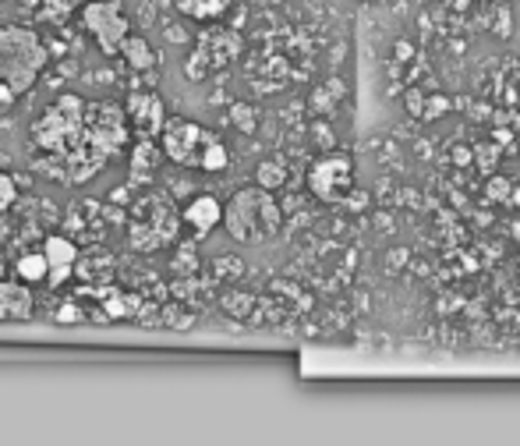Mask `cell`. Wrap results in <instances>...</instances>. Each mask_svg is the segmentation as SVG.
Wrapping results in <instances>:
<instances>
[{
  "instance_id": "7402d4cb",
  "label": "cell",
  "mask_w": 520,
  "mask_h": 446,
  "mask_svg": "<svg viewBox=\"0 0 520 446\" xmlns=\"http://www.w3.org/2000/svg\"><path fill=\"white\" fill-rule=\"evenodd\" d=\"M85 0H43V18L50 22H68L71 11H79Z\"/></svg>"
},
{
  "instance_id": "7c38bea8",
  "label": "cell",
  "mask_w": 520,
  "mask_h": 446,
  "mask_svg": "<svg viewBox=\"0 0 520 446\" xmlns=\"http://www.w3.org/2000/svg\"><path fill=\"white\" fill-rule=\"evenodd\" d=\"M36 312V298L22 280H0V323H29Z\"/></svg>"
},
{
  "instance_id": "9a60e30c",
  "label": "cell",
  "mask_w": 520,
  "mask_h": 446,
  "mask_svg": "<svg viewBox=\"0 0 520 446\" xmlns=\"http://www.w3.org/2000/svg\"><path fill=\"white\" fill-rule=\"evenodd\" d=\"M118 57L128 61V68H131V71H153V68H156V50L142 40V36H131V33L120 40Z\"/></svg>"
},
{
  "instance_id": "44dd1931",
  "label": "cell",
  "mask_w": 520,
  "mask_h": 446,
  "mask_svg": "<svg viewBox=\"0 0 520 446\" xmlns=\"http://www.w3.org/2000/svg\"><path fill=\"white\" fill-rule=\"evenodd\" d=\"M255 181H259V188H280L283 181H287V166L280 160H266L259 163V170H255Z\"/></svg>"
},
{
  "instance_id": "603a6c76",
  "label": "cell",
  "mask_w": 520,
  "mask_h": 446,
  "mask_svg": "<svg viewBox=\"0 0 520 446\" xmlns=\"http://www.w3.org/2000/svg\"><path fill=\"white\" fill-rule=\"evenodd\" d=\"M18 199V185H14V177L11 174H4L0 170V209H11Z\"/></svg>"
},
{
  "instance_id": "4fadbf2b",
  "label": "cell",
  "mask_w": 520,
  "mask_h": 446,
  "mask_svg": "<svg viewBox=\"0 0 520 446\" xmlns=\"http://www.w3.org/2000/svg\"><path fill=\"white\" fill-rule=\"evenodd\" d=\"M160 157L163 149L149 138V135H142L138 142H135V149H131V166H128V181L131 185H146L153 174H156V166H160Z\"/></svg>"
},
{
  "instance_id": "52a82bcc",
  "label": "cell",
  "mask_w": 520,
  "mask_h": 446,
  "mask_svg": "<svg viewBox=\"0 0 520 446\" xmlns=\"http://www.w3.org/2000/svg\"><path fill=\"white\" fill-rule=\"evenodd\" d=\"M160 149L166 160L181 163V166H199L202 149L216 138L209 128H202L195 121H184V118H166L160 128Z\"/></svg>"
},
{
  "instance_id": "7a4b0ae2",
  "label": "cell",
  "mask_w": 520,
  "mask_h": 446,
  "mask_svg": "<svg viewBox=\"0 0 520 446\" xmlns=\"http://www.w3.org/2000/svg\"><path fill=\"white\" fill-rule=\"evenodd\" d=\"M220 223L227 227V234L241 244L269 242L277 238L283 227V213L269 188H241L231 203L223 205Z\"/></svg>"
},
{
  "instance_id": "cb8c5ba5",
  "label": "cell",
  "mask_w": 520,
  "mask_h": 446,
  "mask_svg": "<svg viewBox=\"0 0 520 446\" xmlns=\"http://www.w3.org/2000/svg\"><path fill=\"white\" fill-rule=\"evenodd\" d=\"M234 118H238V128L241 131H251V128H255V124H251V110H244V107H234Z\"/></svg>"
},
{
  "instance_id": "5b68a950",
  "label": "cell",
  "mask_w": 520,
  "mask_h": 446,
  "mask_svg": "<svg viewBox=\"0 0 520 446\" xmlns=\"http://www.w3.org/2000/svg\"><path fill=\"white\" fill-rule=\"evenodd\" d=\"M241 50H244V40H241L234 29L213 25V29L202 33L199 43H195V50H192V57L184 61V75L192 81L209 79V75L231 68V64L241 57Z\"/></svg>"
},
{
  "instance_id": "ba28073f",
  "label": "cell",
  "mask_w": 520,
  "mask_h": 446,
  "mask_svg": "<svg viewBox=\"0 0 520 446\" xmlns=\"http://www.w3.org/2000/svg\"><path fill=\"white\" fill-rule=\"evenodd\" d=\"M85 131H89L92 146L107 157H118L131 142V124H128L124 107L118 103H85Z\"/></svg>"
},
{
  "instance_id": "9c48e42d",
  "label": "cell",
  "mask_w": 520,
  "mask_h": 446,
  "mask_svg": "<svg viewBox=\"0 0 520 446\" xmlns=\"http://www.w3.org/2000/svg\"><path fill=\"white\" fill-rule=\"evenodd\" d=\"M308 188L322 203H344L355 188V160L347 153H329L308 170Z\"/></svg>"
},
{
  "instance_id": "6da1fadb",
  "label": "cell",
  "mask_w": 520,
  "mask_h": 446,
  "mask_svg": "<svg viewBox=\"0 0 520 446\" xmlns=\"http://www.w3.org/2000/svg\"><path fill=\"white\" fill-rule=\"evenodd\" d=\"M33 146L46 157H64V153L92 146V138L85 131V100L75 96V92H64L61 100H53L40 114V121L33 124Z\"/></svg>"
},
{
  "instance_id": "277c9868",
  "label": "cell",
  "mask_w": 520,
  "mask_h": 446,
  "mask_svg": "<svg viewBox=\"0 0 520 446\" xmlns=\"http://www.w3.org/2000/svg\"><path fill=\"white\" fill-rule=\"evenodd\" d=\"M177 227H181L177 209L166 203L163 195H146L142 203L131 209L128 244L135 251H160V248L177 242Z\"/></svg>"
},
{
  "instance_id": "ac0fdd59",
  "label": "cell",
  "mask_w": 520,
  "mask_h": 446,
  "mask_svg": "<svg viewBox=\"0 0 520 446\" xmlns=\"http://www.w3.org/2000/svg\"><path fill=\"white\" fill-rule=\"evenodd\" d=\"M75 273H79L89 287L110 284V277H114V270H110V259H107V255H99V259H81V262H75Z\"/></svg>"
},
{
  "instance_id": "5bb4252c",
  "label": "cell",
  "mask_w": 520,
  "mask_h": 446,
  "mask_svg": "<svg viewBox=\"0 0 520 446\" xmlns=\"http://www.w3.org/2000/svg\"><path fill=\"white\" fill-rule=\"evenodd\" d=\"M220 216H223V205L216 203L213 195H199V199H192L188 209H184V220H188L199 234H209V231L220 223Z\"/></svg>"
},
{
  "instance_id": "e0dca14e",
  "label": "cell",
  "mask_w": 520,
  "mask_h": 446,
  "mask_svg": "<svg viewBox=\"0 0 520 446\" xmlns=\"http://www.w3.org/2000/svg\"><path fill=\"white\" fill-rule=\"evenodd\" d=\"M96 298H103V308H107V316H114V319H131L142 305H138V298L135 294H124V290H99Z\"/></svg>"
},
{
  "instance_id": "3957f363",
  "label": "cell",
  "mask_w": 520,
  "mask_h": 446,
  "mask_svg": "<svg viewBox=\"0 0 520 446\" xmlns=\"http://www.w3.org/2000/svg\"><path fill=\"white\" fill-rule=\"evenodd\" d=\"M50 61V50L25 25H0V85L25 96Z\"/></svg>"
},
{
  "instance_id": "d6986e66",
  "label": "cell",
  "mask_w": 520,
  "mask_h": 446,
  "mask_svg": "<svg viewBox=\"0 0 520 446\" xmlns=\"http://www.w3.org/2000/svg\"><path fill=\"white\" fill-rule=\"evenodd\" d=\"M14 277H18L22 284H43V280H46V259H43V251L22 255V259L14 262Z\"/></svg>"
},
{
  "instance_id": "8fae6325",
  "label": "cell",
  "mask_w": 520,
  "mask_h": 446,
  "mask_svg": "<svg viewBox=\"0 0 520 446\" xmlns=\"http://www.w3.org/2000/svg\"><path fill=\"white\" fill-rule=\"evenodd\" d=\"M43 259H46V284L61 287L64 280L75 277V262H79V248L61 238V234H50L43 244Z\"/></svg>"
},
{
  "instance_id": "2e32d148",
  "label": "cell",
  "mask_w": 520,
  "mask_h": 446,
  "mask_svg": "<svg viewBox=\"0 0 520 446\" xmlns=\"http://www.w3.org/2000/svg\"><path fill=\"white\" fill-rule=\"evenodd\" d=\"M227 7H231V0H177V11L195 22H213V18L227 14Z\"/></svg>"
},
{
  "instance_id": "30bf717a",
  "label": "cell",
  "mask_w": 520,
  "mask_h": 446,
  "mask_svg": "<svg viewBox=\"0 0 520 446\" xmlns=\"http://www.w3.org/2000/svg\"><path fill=\"white\" fill-rule=\"evenodd\" d=\"M124 114H128V124L138 128V135H149V138H156L166 121V107L156 92H131L124 103Z\"/></svg>"
},
{
  "instance_id": "8992f818",
  "label": "cell",
  "mask_w": 520,
  "mask_h": 446,
  "mask_svg": "<svg viewBox=\"0 0 520 446\" xmlns=\"http://www.w3.org/2000/svg\"><path fill=\"white\" fill-rule=\"evenodd\" d=\"M79 14H81L85 33L96 40V46H99L107 57H118L120 40L131 33L128 14H124V4H120V0H85L79 7Z\"/></svg>"
},
{
  "instance_id": "ffe728a7",
  "label": "cell",
  "mask_w": 520,
  "mask_h": 446,
  "mask_svg": "<svg viewBox=\"0 0 520 446\" xmlns=\"http://www.w3.org/2000/svg\"><path fill=\"white\" fill-rule=\"evenodd\" d=\"M227 163H231V153H227V146H223L220 138H213V142L202 149L199 170H209V174H216V170H223Z\"/></svg>"
}]
</instances>
